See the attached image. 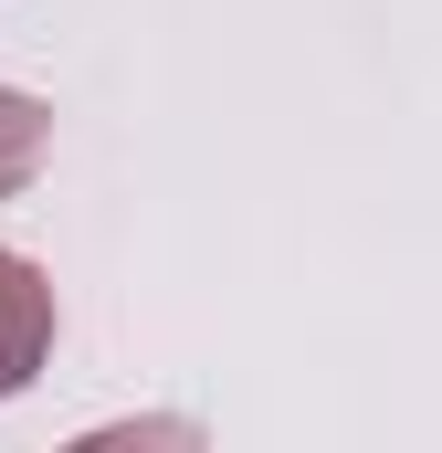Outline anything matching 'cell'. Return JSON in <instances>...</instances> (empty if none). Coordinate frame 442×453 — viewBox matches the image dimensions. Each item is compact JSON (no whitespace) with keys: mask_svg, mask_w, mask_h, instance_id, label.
Masks as SVG:
<instances>
[{"mask_svg":"<svg viewBox=\"0 0 442 453\" xmlns=\"http://www.w3.org/2000/svg\"><path fill=\"white\" fill-rule=\"evenodd\" d=\"M42 358H53V285L32 253H0V401L32 390Z\"/></svg>","mask_w":442,"mask_h":453,"instance_id":"6da1fadb","label":"cell"},{"mask_svg":"<svg viewBox=\"0 0 442 453\" xmlns=\"http://www.w3.org/2000/svg\"><path fill=\"white\" fill-rule=\"evenodd\" d=\"M42 148H53V106H42V96H21V85H0V201H21V190H32Z\"/></svg>","mask_w":442,"mask_h":453,"instance_id":"7a4b0ae2","label":"cell"}]
</instances>
